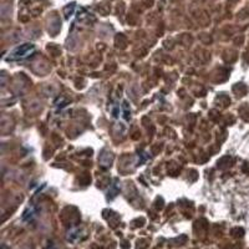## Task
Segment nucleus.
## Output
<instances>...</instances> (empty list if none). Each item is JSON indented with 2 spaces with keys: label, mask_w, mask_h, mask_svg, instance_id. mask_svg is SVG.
Returning a JSON list of instances; mask_svg holds the SVG:
<instances>
[{
  "label": "nucleus",
  "mask_w": 249,
  "mask_h": 249,
  "mask_svg": "<svg viewBox=\"0 0 249 249\" xmlns=\"http://www.w3.org/2000/svg\"><path fill=\"white\" fill-rule=\"evenodd\" d=\"M34 49H35L34 45H31V44H24V45L16 47V49H14L12 52H10L9 60H12V61L24 60V59L28 58L30 54H32Z\"/></svg>",
  "instance_id": "f257e3e1"
}]
</instances>
